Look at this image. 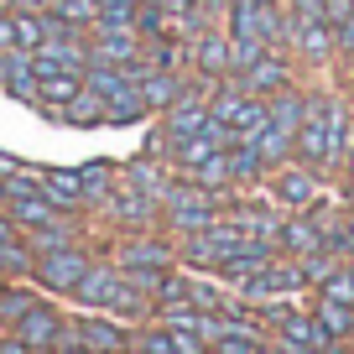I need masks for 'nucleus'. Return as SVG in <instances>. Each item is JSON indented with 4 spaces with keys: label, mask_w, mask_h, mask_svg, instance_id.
I'll use <instances>...</instances> for the list:
<instances>
[{
    "label": "nucleus",
    "mask_w": 354,
    "mask_h": 354,
    "mask_svg": "<svg viewBox=\"0 0 354 354\" xmlns=\"http://www.w3.org/2000/svg\"><path fill=\"white\" fill-rule=\"evenodd\" d=\"M354 151V110L339 94H308V110L297 125V156L308 167H339Z\"/></svg>",
    "instance_id": "obj_1"
},
{
    "label": "nucleus",
    "mask_w": 354,
    "mask_h": 354,
    "mask_svg": "<svg viewBox=\"0 0 354 354\" xmlns=\"http://www.w3.org/2000/svg\"><path fill=\"white\" fill-rule=\"evenodd\" d=\"M162 224L172 234H198L209 224H219V193L203 183H172L162 193Z\"/></svg>",
    "instance_id": "obj_2"
},
{
    "label": "nucleus",
    "mask_w": 354,
    "mask_h": 354,
    "mask_svg": "<svg viewBox=\"0 0 354 354\" xmlns=\"http://www.w3.org/2000/svg\"><path fill=\"white\" fill-rule=\"evenodd\" d=\"M94 266V255L84 250V245H63V250H47V255H37V287L47 292V297H73V287L84 281V271Z\"/></svg>",
    "instance_id": "obj_3"
},
{
    "label": "nucleus",
    "mask_w": 354,
    "mask_h": 354,
    "mask_svg": "<svg viewBox=\"0 0 354 354\" xmlns=\"http://www.w3.org/2000/svg\"><path fill=\"white\" fill-rule=\"evenodd\" d=\"M230 37H234V42L277 47L281 37H287V16H281L271 0H234V6H230Z\"/></svg>",
    "instance_id": "obj_4"
},
{
    "label": "nucleus",
    "mask_w": 354,
    "mask_h": 354,
    "mask_svg": "<svg viewBox=\"0 0 354 354\" xmlns=\"http://www.w3.org/2000/svg\"><path fill=\"white\" fill-rule=\"evenodd\" d=\"M209 110H214V120H224L230 125V136L234 141H250L255 131L266 125V94H250V88H224L219 100H209ZM230 141V146H234Z\"/></svg>",
    "instance_id": "obj_5"
},
{
    "label": "nucleus",
    "mask_w": 354,
    "mask_h": 354,
    "mask_svg": "<svg viewBox=\"0 0 354 354\" xmlns=\"http://www.w3.org/2000/svg\"><path fill=\"white\" fill-rule=\"evenodd\" d=\"M271 188H277L281 209H313L318 203V167H308L302 156H287V162L271 167Z\"/></svg>",
    "instance_id": "obj_6"
},
{
    "label": "nucleus",
    "mask_w": 354,
    "mask_h": 354,
    "mask_svg": "<svg viewBox=\"0 0 354 354\" xmlns=\"http://www.w3.org/2000/svg\"><path fill=\"white\" fill-rule=\"evenodd\" d=\"M104 214H110L120 230H151V224L162 219V198H151V193L136 188V183H115L110 198H104Z\"/></svg>",
    "instance_id": "obj_7"
},
{
    "label": "nucleus",
    "mask_w": 354,
    "mask_h": 354,
    "mask_svg": "<svg viewBox=\"0 0 354 354\" xmlns=\"http://www.w3.org/2000/svg\"><path fill=\"white\" fill-rule=\"evenodd\" d=\"M146 57V37L136 26H88V63H136Z\"/></svg>",
    "instance_id": "obj_8"
},
{
    "label": "nucleus",
    "mask_w": 354,
    "mask_h": 354,
    "mask_svg": "<svg viewBox=\"0 0 354 354\" xmlns=\"http://www.w3.org/2000/svg\"><path fill=\"white\" fill-rule=\"evenodd\" d=\"M234 84H240V88H250V94H266V100H271V94L292 88V63L277 53V47H261V53H255L250 63H245L240 73H234Z\"/></svg>",
    "instance_id": "obj_9"
},
{
    "label": "nucleus",
    "mask_w": 354,
    "mask_h": 354,
    "mask_svg": "<svg viewBox=\"0 0 354 354\" xmlns=\"http://www.w3.org/2000/svg\"><path fill=\"white\" fill-rule=\"evenodd\" d=\"M302 287H308V281H302V266L297 261H277V255H271L255 277H245V297H255V302H271V297H292L297 302Z\"/></svg>",
    "instance_id": "obj_10"
},
{
    "label": "nucleus",
    "mask_w": 354,
    "mask_h": 354,
    "mask_svg": "<svg viewBox=\"0 0 354 354\" xmlns=\"http://www.w3.org/2000/svg\"><path fill=\"white\" fill-rule=\"evenodd\" d=\"M177 261H183L177 245L162 240V234H146V230L125 234V240L115 245V266H151V271H172Z\"/></svg>",
    "instance_id": "obj_11"
},
{
    "label": "nucleus",
    "mask_w": 354,
    "mask_h": 354,
    "mask_svg": "<svg viewBox=\"0 0 354 354\" xmlns=\"http://www.w3.org/2000/svg\"><path fill=\"white\" fill-rule=\"evenodd\" d=\"M68 333H73L84 349H94V354H125V349H131V333L120 328V318H104V313H84V318H73Z\"/></svg>",
    "instance_id": "obj_12"
},
{
    "label": "nucleus",
    "mask_w": 354,
    "mask_h": 354,
    "mask_svg": "<svg viewBox=\"0 0 354 354\" xmlns=\"http://www.w3.org/2000/svg\"><path fill=\"white\" fill-rule=\"evenodd\" d=\"M287 42L302 63H328L333 47H339V32L328 21H287Z\"/></svg>",
    "instance_id": "obj_13"
},
{
    "label": "nucleus",
    "mask_w": 354,
    "mask_h": 354,
    "mask_svg": "<svg viewBox=\"0 0 354 354\" xmlns=\"http://www.w3.org/2000/svg\"><path fill=\"white\" fill-rule=\"evenodd\" d=\"M63 328H68V318L57 308H47V302H32V308L21 313V318L11 323V333H21L32 349H47V344H57L63 339Z\"/></svg>",
    "instance_id": "obj_14"
},
{
    "label": "nucleus",
    "mask_w": 354,
    "mask_h": 354,
    "mask_svg": "<svg viewBox=\"0 0 354 354\" xmlns=\"http://www.w3.org/2000/svg\"><path fill=\"white\" fill-rule=\"evenodd\" d=\"M136 94L146 100V110H172V104L188 94V84H183L177 68H146V73L136 78Z\"/></svg>",
    "instance_id": "obj_15"
},
{
    "label": "nucleus",
    "mask_w": 354,
    "mask_h": 354,
    "mask_svg": "<svg viewBox=\"0 0 354 354\" xmlns=\"http://www.w3.org/2000/svg\"><path fill=\"white\" fill-rule=\"evenodd\" d=\"M277 339H281V349H287V354H297V349H323V344H333L328 333L318 328V318H313V313H302V308H292V313H281V318H277Z\"/></svg>",
    "instance_id": "obj_16"
},
{
    "label": "nucleus",
    "mask_w": 354,
    "mask_h": 354,
    "mask_svg": "<svg viewBox=\"0 0 354 354\" xmlns=\"http://www.w3.org/2000/svg\"><path fill=\"white\" fill-rule=\"evenodd\" d=\"M131 349H141V354H209V344H203L198 333H183V328L156 323V328H141V333H136Z\"/></svg>",
    "instance_id": "obj_17"
},
{
    "label": "nucleus",
    "mask_w": 354,
    "mask_h": 354,
    "mask_svg": "<svg viewBox=\"0 0 354 354\" xmlns=\"http://www.w3.org/2000/svg\"><path fill=\"white\" fill-rule=\"evenodd\" d=\"M115 281H120V266H115V261H94L84 271V281L73 287V302H78V308H88V313H104Z\"/></svg>",
    "instance_id": "obj_18"
},
{
    "label": "nucleus",
    "mask_w": 354,
    "mask_h": 354,
    "mask_svg": "<svg viewBox=\"0 0 354 354\" xmlns=\"http://www.w3.org/2000/svg\"><path fill=\"white\" fill-rule=\"evenodd\" d=\"M188 57H193V68H198L203 78H230V37H219V32H198L188 42Z\"/></svg>",
    "instance_id": "obj_19"
},
{
    "label": "nucleus",
    "mask_w": 354,
    "mask_h": 354,
    "mask_svg": "<svg viewBox=\"0 0 354 354\" xmlns=\"http://www.w3.org/2000/svg\"><path fill=\"white\" fill-rule=\"evenodd\" d=\"M104 313H110V318H120V323H141L146 313H156V302H151V292H141V287H136V281L120 271V281H115Z\"/></svg>",
    "instance_id": "obj_20"
},
{
    "label": "nucleus",
    "mask_w": 354,
    "mask_h": 354,
    "mask_svg": "<svg viewBox=\"0 0 354 354\" xmlns=\"http://www.w3.org/2000/svg\"><path fill=\"white\" fill-rule=\"evenodd\" d=\"M6 214H11V224L16 230H47V224H57L63 219V209H57V203H47L42 193H21V198H11L6 203Z\"/></svg>",
    "instance_id": "obj_21"
},
{
    "label": "nucleus",
    "mask_w": 354,
    "mask_h": 354,
    "mask_svg": "<svg viewBox=\"0 0 354 354\" xmlns=\"http://www.w3.org/2000/svg\"><path fill=\"white\" fill-rule=\"evenodd\" d=\"M230 224L245 234V240H261V245H277V234H281V219H277V214H266L261 203H234Z\"/></svg>",
    "instance_id": "obj_22"
},
{
    "label": "nucleus",
    "mask_w": 354,
    "mask_h": 354,
    "mask_svg": "<svg viewBox=\"0 0 354 354\" xmlns=\"http://www.w3.org/2000/svg\"><path fill=\"white\" fill-rule=\"evenodd\" d=\"M42 193L47 203H57L63 214H73V209H84V188H78V172H68V167H53V172H42Z\"/></svg>",
    "instance_id": "obj_23"
},
{
    "label": "nucleus",
    "mask_w": 354,
    "mask_h": 354,
    "mask_svg": "<svg viewBox=\"0 0 354 354\" xmlns=\"http://www.w3.org/2000/svg\"><path fill=\"white\" fill-rule=\"evenodd\" d=\"M266 172H271V162H266L250 141H234L230 146V188H250V183H261Z\"/></svg>",
    "instance_id": "obj_24"
},
{
    "label": "nucleus",
    "mask_w": 354,
    "mask_h": 354,
    "mask_svg": "<svg viewBox=\"0 0 354 354\" xmlns=\"http://www.w3.org/2000/svg\"><path fill=\"white\" fill-rule=\"evenodd\" d=\"M78 94H84V73H42L37 78V104L42 110H63Z\"/></svg>",
    "instance_id": "obj_25"
},
{
    "label": "nucleus",
    "mask_w": 354,
    "mask_h": 354,
    "mask_svg": "<svg viewBox=\"0 0 354 354\" xmlns=\"http://www.w3.org/2000/svg\"><path fill=\"white\" fill-rule=\"evenodd\" d=\"M277 245H281L287 255H308V250H318V245H323V234L313 230V219L297 209L292 219H281V234H277Z\"/></svg>",
    "instance_id": "obj_26"
},
{
    "label": "nucleus",
    "mask_w": 354,
    "mask_h": 354,
    "mask_svg": "<svg viewBox=\"0 0 354 354\" xmlns=\"http://www.w3.org/2000/svg\"><path fill=\"white\" fill-rule=\"evenodd\" d=\"M313 318H318V328L328 333V339H354V308H349V302H328V297H318Z\"/></svg>",
    "instance_id": "obj_27"
},
{
    "label": "nucleus",
    "mask_w": 354,
    "mask_h": 354,
    "mask_svg": "<svg viewBox=\"0 0 354 354\" xmlns=\"http://www.w3.org/2000/svg\"><path fill=\"white\" fill-rule=\"evenodd\" d=\"M32 271H37V250L21 240V234L0 240V277H32Z\"/></svg>",
    "instance_id": "obj_28"
},
{
    "label": "nucleus",
    "mask_w": 354,
    "mask_h": 354,
    "mask_svg": "<svg viewBox=\"0 0 354 354\" xmlns=\"http://www.w3.org/2000/svg\"><path fill=\"white\" fill-rule=\"evenodd\" d=\"M78 172V188H84V203H104L115 188V172L104 162H88V167H73Z\"/></svg>",
    "instance_id": "obj_29"
},
{
    "label": "nucleus",
    "mask_w": 354,
    "mask_h": 354,
    "mask_svg": "<svg viewBox=\"0 0 354 354\" xmlns=\"http://www.w3.org/2000/svg\"><path fill=\"white\" fill-rule=\"evenodd\" d=\"M11 21H16V47H21V53H37V47L47 42L42 11H11Z\"/></svg>",
    "instance_id": "obj_30"
},
{
    "label": "nucleus",
    "mask_w": 354,
    "mask_h": 354,
    "mask_svg": "<svg viewBox=\"0 0 354 354\" xmlns=\"http://www.w3.org/2000/svg\"><path fill=\"white\" fill-rule=\"evenodd\" d=\"M63 120H68V125H84V131H88V125H104V104L84 88L78 100H68V104H63Z\"/></svg>",
    "instance_id": "obj_31"
},
{
    "label": "nucleus",
    "mask_w": 354,
    "mask_h": 354,
    "mask_svg": "<svg viewBox=\"0 0 354 354\" xmlns=\"http://www.w3.org/2000/svg\"><path fill=\"white\" fill-rule=\"evenodd\" d=\"M21 240L32 245L37 255H47V250H63V245H73V230H68V219H57V224H47V230H26Z\"/></svg>",
    "instance_id": "obj_32"
},
{
    "label": "nucleus",
    "mask_w": 354,
    "mask_h": 354,
    "mask_svg": "<svg viewBox=\"0 0 354 354\" xmlns=\"http://www.w3.org/2000/svg\"><path fill=\"white\" fill-rule=\"evenodd\" d=\"M188 302L193 308H203V313H224L234 297H224L219 292V281H203V277H188Z\"/></svg>",
    "instance_id": "obj_33"
},
{
    "label": "nucleus",
    "mask_w": 354,
    "mask_h": 354,
    "mask_svg": "<svg viewBox=\"0 0 354 354\" xmlns=\"http://www.w3.org/2000/svg\"><path fill=\"white\" fill-rule=\"evenodd\" d=\"M318 297H328V302H349V308H354V266H333V271H328V281H323V287H318Z\"/></svg>",
    "instance_id": "obj_34"
},
{
    "label": "nucleus",
    "mask_w": 354,
    "mask_h": 354,
    "mask_svg": "<svg viewBox=\"0 0 354 354\" xmlns=\"http://www.w3.org/2000/svg\"><path fill=\"white\" fill-rule=\"evenodd\" d=\"M141 6H146V0H104L100 16H94V26H136Z\"/></svg>",
    "instance_id": "obj_35"
},
{
    "label": "nucleus",
    "mask_w": 354,
    "mask_h": 354,
    "mask_svg": "<svg viewBox=\"0 0 354 354\" xmlns=\"http://www.w3.org/2000/svg\"><path fill=\"white\" fill-rule=\"evenodd\" d=\"M100 6H104V0H53V11L63 16V21L84 26V32H88V26H94V16H100Z\"/></svg>",
    "instance_id": "obj_36"
},
{
    "label": "nucleus",
    "mask_w": 354,
    "mask_h": 354,
    "mask_svg": "<svg viewBox=\"0 0 354 354\" xmlns=\"http://www.w3.org/2000/svg\"><path fill=\"white\" fill-rule=\"evenodd\" d=\"M32 302H37V292H26V287H0V323L11 328V323L32 308Z\"/></svg>",
    "instance_id": "obj_37"
},
{
    "label": "nucleus",
    "mask_w": 354,
    "mask_h": 354,
    "mask_svg": "<svg viewBox=\"0 0 354 354\" xmlns=\"http://www.w3.org/2000/svg\"><path fill=\"white\" fill-rule=\"evenodd\" d=\"M287 21H323V0H287Z\"/></svg>",
    "instance_id": "obj_38"
},
{
    "label": "nucleus",
    "mask_w": 354,
    "mask_h": 354,
    "mask_svg": "<svg viewBox=\"0 0 354 354\" xmlns=\"http://www.w3.org/2000/svg\"><path fill=\"white\" fill-rule=\"evenodd\" d=\"M349 16H354V0H323V21H328L333 32H339Z\"/></svg>",
    "instance_id": "obj_39"
},
{
    "label": "nucleus",
    "mask_w": 354,
    "mask_h": 354,
    "mask_svg": "<svg viewBox=\"0 0 354 354\" xmlns=\"http://www.w3.org/2000/svg\"><path fill=\"white\" fill-rule=\"evenodd\" d=\"M0 354H32V344H26L21 333H11V328H6V333H0Z\"/></svg>",
    "instance_id": "obj_40"
},
{
    "label": "nucleus",
    "mask_w": 354,
    "mask_h": 354,
    "mask_svg": "<svg viewBox=\"0 0 354 354\" xmlns=\"http://www.w3.org/2000/svg\"><path fill=\"white\" fill-rule=\"evenodd\" d=\"M339 255H344V261H354V214L344 219V234H339Z\"/></svg>",
    "instance_id": "obj_41"
},
{
    "label": "nucleus",
    "mask_w": 354,
    "mask_h": 354,
    "mask_svg": "<svg viewBox=\"0 0 354 354\" xmlns=\"http://www.w3.org/2000/svg\"><path fill=\"white\" fill-rule=\"evenodd\" d=\"M0 47H6V53L16 47V21H11V11H0Z\"/></svg>",
    "instance_id": "obj_42"
},
{
    "label": "nucleus",
    "mask_w": 354,
    "mask_h": 354,
    "mask_svg": "<svg viewBox=\"0 0 354 354\" xmlns=\"http://www.w3.org/2000/svg\"><path fill=\"white\" fill-rule=\"evenodd\" d=\"M344 203H354V151L344 156Z\"/></svg>",
    "instance_id": "obj_43"
},
{
    "label": "nucleus",
    "mask_w": 354,
    "mask_h": 354,
    "mask_svg": "<svg viewBox=\"0 0 354 354\" xmlns=\"http://www.w3.org/2000/svg\"><path fill=\"white\" fill-rule=\"evenodd\" d=\"M53 0H11V11H47Z\"/></svg>",
    "instance_id": "obj_44"
},
{
    "label": "nucleus",
    "mask_w": 354,
    "mask_h": 354,
    "mask_svg": "<svg viewBox=\"0 0 354 354\" xmlns=\"http://www.w3.org/2000/svg\"><path fill=\"white\" fill-rule=\"evenodd\" d=\"M11 234H21V230H16V224H11V214L0 209V240H11Z\"/></svg>",
    "instance_id": "obj_45"
},
{
    "label": "nucleus",
    "mask_w": 354,
    "mask_h": 354,
    "mask_svg": "<svg viewBox=\"0 0 354 354\" xmlns=\"http://www.w3.org/2000/svg\"><path fill=\"white\" fill-rule=\"evenodd\" d=\"M339 47H354V16H349L344 26H339Z\"/></svg>",
    "instance_id": "obj_46"
},
{
    "label": "nucleus",
    "mask_w": 354,
    "mask_h": 354,
    "mask_svg": "<svg viewBox=\"0 0 354 354\" xmlns=\"http://www.w3.org/2000/svg\"><path fill=\"white\" fill-rule=\"evenodd\" d=\"M16 167H21V162H16V156H6V151H0V177H11Z\"/></svg>",
    "instance_id": "obj_47"
},
{
    "label": "nucleus",
    "mask_w": 354,
    "mask_h": 354,
    "mask_svg": "<svg viewBox=\"0 0 354 354\" xmlns=\"http://www.w3.org/2000/svg\"><path fill=\"white\" fill-rule=\"evenodd\" d=\"M6 203H11V183H6V177H0V209H6Z\"/></svg>",
    "instance_id": "obj_48"
},
{
    "label": "nucleus",
    "mask_w": 354,
    "mask_h": 354,
    "mask_svg": "<svg viewBox=\"0 0 354 354\" xmlns=\"http://www.w3.org/2000/svg\"><path fill=\"white\" fill-rule=\"evenodd\" d=\"M323 354H344V339H333V344H323Z\"/></svg>",
    "instance_id": "obj_49"
},
{
    "label": "nucleus",
    "mask_w": 354,
    "mask_h": 354,
    "mask_svg": "<svg viewBox=\"0 0 354 354\" xmlns=\"http://www.w3.org/2000/svg\"><path fill=\"white\" fill-rule=\"evenodd\" d=\"M32 354H57V349H53V344H47V349H32Z\"/></svg>",
    "instance_id": "obj_50"
},
{
    "label": "nucleus",
    "mask_w": 354,
    "mask_h": 354,
    "mask_svg": "<svg viewBox=\"0 0 354 354\" xmlns=\"http://www.w3.org/2000/svg\"><path fill=\"white\" fill-rule=\"evenodd\" d=\"M297 354H323V349H297Z\"/></svg>",
    "instance_id": "obj_51"
},
{
    "label": "nucleus",
    "mask_w": 354,
    "mask_h": 354,
    "mask_svg": "<svg viewBox=\"0 0 354 354\" xmlns=\"http://www.w3.org/2000/svg\"><path fill=\"white\" fill-rule=\"evenodd\" d=\"M0 11H11V0H0Z\"/></svg>",
    "instance_id": "obj_52"
},
{
    "label": "nucleus",
    "mask_w": 354,
    "mask_h": 354,
    "mask_svg": "<svg viewBox=\"0 0 354 354\" xmlns=\"http://www.w3.org/2000/svg\"><path fill=\"white\" fill-rule=\"evenodd\" d=\"M125 354H141V349H125Z\"/></svg>",
    "instance_id": "obj_53"
},
{
    "label": "nucleus",
    "mask_w": 354,
    "mask_h": 354,
    "mask_svg": "<svg viewBox=\"0 0 354 354\" xmlns=\"http://www.w3.org/2000/svg\"><path fill=\"white\" fill-rule=\"evenodd\" d=\"M271 6H277V0H271Z\"/></svg>",
    "instance_id": "obj_54"
},
{
    "label": "nucleus",
    "mask_w": 354,
    "mask_h": 354,
    "mask_svg": "<svg viewBox=\"0 0 354 354\" xmlns=\"http://www.w3.org/2000/svg\"><path fill=\"white\" fill-rule=\"evenodd\" d=\"M261 354H266V349H261Z\"/></svg>",
    "instance_id": "obj_55"
}]
</instances>
